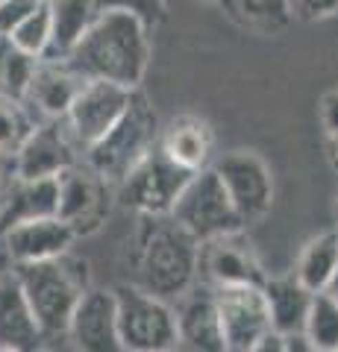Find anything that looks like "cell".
Returning <instances> with one entry per match:
<instances>
[{
    "label": "cell",
    "instance_id": "6da1fadb",
    "mask_svg": "<svg viewBox=\"0 0 338 352\" xmlns=\"http://www.w3.org/2000/svg\"><path fill=\"white\" fill-rule=\"evenodd\" d=\"M150 53H154L150 30L145 21L121 9H103L62 62L83 80H106L124 88H141Z\"/></svg>",
    "mask_w": 338,
    "mask_h": 352
},
{
    "label": "cell",
    "instance_id": "7a4b0ae2",
    "mask_svg": "<svg viewBox=\"0 0 338 352\" xmlns=\"http://www.w3.org/2000/svg\"><path fill=\"white\" fill-rule=\"evenodd\" d=\"M200 244L171 214H141L138 279L154 296H180L198 279Z\"/></svg>",
    "mask_w": 338,
    "mask_h": 352
},
{
    "label": "cell",
    "instance_id": "3957f363",
    "mask_svg": "<svg viewBox=\"0 0 338 352\" xmlns=\"http://www.w3.org/2000/svg\"><path fill=\"white\" fill-rule=\"evenodd\" d=\"M12 273L45 338L65 335L74 308L83 300V294L92 288L89 261L65 252V256L47 261L12 264Z\"/></svg>",
    "mask_w": 338,
    "mask_h": 352
},
{
    "label": "cell",
    "instance_id": "277c9868",
    "mask_svg": "<svg viewBox=\"0 0 338 352\" xmlns=\"http://www.w3.org/2000/svg\"><path fill=\"white\" fill-rule=\"evenodd\" d=\"M159 141V118L141 88L129 97L127 112L118 118V124L97 138L92 147H85V168H92L103 182L118 185L129 173V168L145 156Z\"/></svg>",
    "mask_w": 338,
    "mask_h": 352
},
{
    "label": "cell",
    "instance_id": "5b68a950",
    "mask_svg": "<svg viewBox=\"0 0 338 352\" xmlns=\"http://www.w3.org/2000/svg\"><path fill=\"white\" fill-rule=\"evenodd\" d=\"M115 314L124 352L177 349V311L138 285H115Z\"/></svg>",
    "mask_w": 338,
    "mask_h": 352
},
{
    "label": "cell",
    "instance_id": "8992f818",
    "mask_svg": "<svg viewBox=\"0 0 338 352\" xmlns=\"http://www.w3.org/2000/svg\"><path fill=\"white\" fill-rule=\"evenodd\" d=\"M168 214L198 244H206V241L230 235V232H244V220L238 217L233 200L226 197L221 179L212 170V164L198 170L185 182V188L180 191L177 203L171 206Z\"/></svg>",
    "mask_w": 338,
    "mask_h": 352
},
{
    "label": "cell",
    "instance_id": "52a82bcc",
    "mask_svg": "<svg viewBox=\"0 0 338 352\" xmlns=\"http://www.w3.org/2000/svg\"><path fill=\"white\" fill-rule=\"evenodd\" d=\"M191 176H194L191 170H185L177 162H171L156 141V144L129 168L124 179L118 182V194H121V200L127 206H133L138 214H168Z\"/></svg>",
    "mask_w": 338,
    "mask_h": 352
},
{
    "label": "cell",
    "instance_id": "ba28073f",
    "mask_svg": "<svg viewBox=\"0 0 338 352\" xmlns=\"http://www.w3.org/2000/svg\"><path fill=\"white\" fill-rule=\"evenodd\" d=\"M212 170L221 179L226 197L233 200L238 217L247 223L265 217L274 206V176L271 168L265 164V159L253 150H233L221 156Z\"/></svg>",
    "mask_w": 338,
    "mask_h": 352
},
{
    "label": "cell",
    "instance_id": "9c48e42d",
    "mask_svg": "<svg viewBox=\"0 0 338 352\" xmlns=\"http://www.w3.org/2000/svg\"><path fill=\"white\" fill-rule=\"evenodd\" d=\"M133 91L136 88H124L118 82L85 80L62 118L74 138V144L85 150V147H92L97 138H103L106 132L118 124V118L127 112Z\"/></svg>",
    "mask_w": 338,
    "mask_h": 352
},
{
    "label": "cell",
    "instance_id": "30bf717a",
    "mask_svg": "<svg viewBox=\"0 0 338 352\" xmlns=\"http://www.w3.org/2000/svg\"><path fill=\"white\" fill-rule=\"evenodd\" d=\"M77 144L62 118L36 120L27 138L12 153L18 179H50L77 164Z\"/></svg>",
    "mask_w": 338,
    "mask_h": 352
},
{
    "label": "cell",
    "instance_id": "8fae6325",
    "mask_svg": "<svg viewBox=\"0 0 338 352\" xmlns=\"http://www.w3.org/2000/svg\"><path fill=\"white\" fill-rule=\"evenodd\" d=\"M198 270L215 288H262L268 279L253 244L242 232H230L200 244Z\"/></svg>",
    "mask_w": 338,
    "mask_h": 352
},
{
    "label": "cell",
    "instance_id": "7c38bea8",
    "mask_svg": "<svg viewBox=\"0 0 338 352\" xmlns=\"http://www.w3.org/2000/svg\"><path fill=\"white\" fill-rule=\"evenodd\" d=\"M56 182H59L56 217L74 229V235L94 232L109 212V182H103L92 168H80V162L71 164L68 170H62Z\"/></svg>",
    "mask_w": 338,
    "mask_h": 352
},
{
    "label": "cell",
    "instance_id": "4fadbf2b",
    "mask_svg": "<svg viewBox=\"0 0 338 352\" xmlns=\"http://www.w3.org/2000/svg\"><path fill=\"white\" fill-rule=\"evenodd\" d=\"M212 296L230 352H244L262 335L274 332L262 288H215Z\"/></svg>",
    "mask_w": 338,
    "mask_h": 352
},
{
    "label": "cell",
    "instance_id": "5bb4252c",
    "mask_svg": "<svg viewBox=\"0 0 338 352\" xmlns=\"http://www.w3.org/2000/svg\"><path fill=\"white\" fill-rule=\"evenodd\" d=\"M65 335L71 338L77 352H124L112 288L85 291L77 308H74Z\"/></svg>",
    "mask_w": 338,
    "mask_h": 352
},
{
    "label": "cell",
    "instance_id": "9a60e30c",
    "mask_svg": "<svg viewBox=\"0 0 338 352\" xmlns=\"http://www.w3.org/2000/svg\"><path fill=\"white\" fill-rule=\"evenodd\" d=\"M74 229L59 217H32L24 223H15L0 232L9 264H32V261H47L71 252L74 244Z\"/></svg>",
    "mask_w": 338,
    "mask_h": 352
},
{
    "label": "cell",
    "instance_id": "2e32d148",
    "mask_svg": "<svg viewBox=\"0 0 338 352\" xmlns=\"http://www.w3.org/2000/svg\"><path fill=\"white\" fill-rule=\"evenodd\" d=\"M83 82V76L71 71L62 59H39V68L32 74V82L24 94V106L36 120L65 118Z\"/></svg>",
    "mask_w": 338,
    "mask_h": 352
},
{
    "label": "cell",
    "instance_id": "e0dca14e",
    "mask_svg": "<svg viewBox=\"0 0 338 352\" xmlns=\"http://www.w3.org/2000/svg\"><path fill=\"white\" fill-rule=\"evenodd\" d=\"M45 340L47 338L41 332L15 273H3L0 276V349L39 352Z\"/></svg>",
    "mask_w": 338,
    "mask_h": 352
},
{
    "label": "cell",
    "instance_id": "ac0fdd59",
    "mask_svg": "<svg viewBox=\"0 0 338 352\" xmlns=\"http://www.w3.org/2000/svg\"><path fill=\"white\" fill-rule=\"evenodd\" d=\"M159 147L171 162H177L180 168L198 173L212 164L215 132L198 115H180V118H173L165 129H159Z\"/></svg>",
    "mask_w": 338,
    "mask_h": 352
},
{
    "label": "cell",
    "instance_id": "d6986e66",
    "mask_svg": "<svg viewBox=\"0 0 338 352\" xmlns=\"http://www.w3.org/2000/svg\"><path fill=\"white\" fill-rule=\"evenodd\" d=\"M59 182L50 179H15L0 194V232L32 217H56Z\"/></svg>",
    "mask_w": 338,
    "mask_h": 352
},
{
    "label": "cell",
    "instance_id": "ffe728a7",
    "mask_svg": "<svg viewBox=\"0 0 338 352\" xmlns=\"http://www.w3.org/2000/svg\"><path fill=\"white\" fill-rule=\"evenodd\" d=\"M177 352H230L212 294H198L177 314Z\"/></svg>",
    "mask_w": 338,
    "mask_h": 352
},
{
    "label": "cell",
    "instance_id": "44dd1931",
    "mask_svg": "<svg viewBox=\"0 0 338 352\" xmlns=\"http://www.w3.org/2000/svg\"><path fill=\"white\" fill-rule=\"evenodd\" d=\"M262 296L268 305V317H271V329L277 335H291V332H303L309 314V302H312V291L303 288L297 276H268L262 285Z\"/></svg>",
    "mask_w": 338,
    "mask_h": 352
},
{
    "label": "cell",
    "instance_id": "7402d4cb",
    "mask_svg": "<svg viewBox=\"0 0 338 352\" xmlns=\"http://www.w3.org/2000/svg\"><path fill=\"white\" fill-rule=\"evenodd\" d=\"M50 12V47L45 59H65L97 15L94 0H45Z\"/></svg>",
    "mask_w": 338,
    "mask_h": 352
},
{
    "label": "cell",
    "instance_id": "603a6c76",
    "mask_svg": "<svg viewBox=\"0 0 338 352\" xmlns=\"http://www.w3.org/2000/svg\"><path fill=\"white\" fill-rule=\"evenodd\" d=\"M215 6L235 27L256 36H279L294 24L288 0H215Z\"/></svg>",
    "mask_w": 338,
    "mask_h": 352
},
{
    "label": "cell",
    "instance_id": "cb8c5ba5",
    "mask_svg": "<svg viewBox=\"0 0 338 352\" xmlns=\"http://www.w3.org/2000/svg\"><path fill=\"white\" fill-rule=\"evenodd\" d=\"M335 267H338V241H335V232H324L303 247L297 267H294V276H297L303 288L318 294L326 288Z\"/></svg>",
    "mask_w": 338,
    "mask_h": 352
},
{
    "label": "cell",
    "instance_id": "d4e9b609",
    "mask_svg": "<svg viewBox=\"0 0 338 352\" xmlns=\"http://www.w3.org/2000/svg\"><path fill=\"white\" fill-rule=\"evenodd\" d=\"M303 335L312 340L315 349H338V302L330 294H312Z\"/></svg>",
    "mask_w": 338,
    "mask_h": 352
},
{
    "label": "cell",
    "instance_id": "484cf974",
    "mask_svg": "<svg viewBox=\"0 0 338 352\" xmlns=\"http://www.w3.org/2000/svg\"><path fill=\"white\" fill-rule=\"evenodd\" d=\"M6 38H9L12 47L24 50V53H30V56H36V59H45L47 47H50V12H47L45 0H41L36 12L27 15Z\"/></svg>",
    "mask_w": 338,
    "mask_h": 352
},
{
    "label": "cell",
    "instance_id": "4316f807",
    "mask_svg": "<svg viewBox=\"0 0 338 352\" xmlns=\"http://www.w3.org/2000/svg\"><path fill=\"white\" fill-rule=\"evenodd\" d=\"M32 124H36V118L30 115L24 103L0 94V150L15 153L21 141L27 138V132L32 129Z\"/></svg>",
    "mask_w": 338,
    "mask_h": 352
},
{
    "label": "cell",
    "instance_id": "83f0119b",
    "mask_svg": "<svg viewBox=\"0 0 338 352\" xmlns=\"http://www.w3.org/2000/svg\"><path fill=\"white\" fill-rule=\"evenodd\" d=\"M97 12L103 9H121V12H133L136 18H141L147 24V30L159 27L168 15V3L165 0H94Z\"/></svg>",
    "mask_w": 338,
    "mask_h": 352
},
{
    "label": "cell",
    "instance_id": "f1b7e54d",
    "mask_svg": "<svg viewBox=\"0 0 338 352\" xmlns=\"http://www.w3.org/2000/svg\"><path fill=\"white\" fill-rule=\"evenodd\" d=\"M288 12L294 21L318 24V21L338 15V0H288Z\"/></svg>",
    "mask_w": 338,
    "mask_h": 352
},
{
    "label": "cell",
    "instance_id": "f546056e",
    "mask_svg": "<svg viewBox=\"0 0 338 352\" xmlns=\"http://www.w3.org/2000/svg\"><path fill=\"white\" fill-rule=\"evenodd\" d=\"M41 0H0V36H9L27 15L39 9Z\"/></svg>",
    "mask_w": 338,
    "mask_h": 352
},
{
    "label": "cell",
    "instance_id": "4dcf8cb0",
    "mask_svg": "<svg viewBox=\"0 0 338 352\" xmlns=\"http://www.w3.org/2000/svg\"><path fill=\"white\" fill-rule=\"evenodd\" d=\"M321 126L326 135H338V88H332V91H326L321 97Z\"/></svg>",
    "mask_w": 338,
    "mask_h": 352
},
{
    "label": "cell",
    "instance_id": "1f68e13d",
    "mask_svg": "<svg viewBox=\"0 0 338 352\" xmlns=\"http://www.w3.org/2000/svg\"><path fill=\"white\" fill-rule=\"evenodd\" d=\"M282 352H318V349L312 346V340L303 332H291L282 335Z\"/></svg>",
    "mask_w": 338,
    "mask_h": 352
},
{
    "label": "cell",
    "instance_id": "d6a6232c",
    "mask_svg": "<svg viewBox=\"0 0 338 352\" xmlns=\"http://www.w3.org/2000/svg\"><path fill=\"white\" fill-rule=\"evenodd\" d=\"M244 352H282V335L277 332H268V335H262L253 346H247Z\"/></svg>",
    "mask_w": 338,
    "mask_h": 352
},
{
    "label": "cell",
    "instance_id": "836d02e7",
    "mask_svg": "<svg viewBox=\"0 0 338 352\" xmlns=\"http://www.w3.org/2000/svg\"><path fill=\"white\" fill-rule=\"evenodd\" d=\"M15 179V162H12V153L0 150V194H3V188L9 182Z\"/></svg>",
    "mask_w": 338,
    "mask_h": 352
},
{
    "label": "cell",
    "instance_id": "e575fe53",
    "mask_svg": "<svg viewBox=\"0 0 338 352\" xmlns=\"http://www.w3.org/2000/svg\"><path fill=\"white\" fill-rule=\"evenodd\" d=\"M326 150H330V162L338 170V135H326Z\"/></svg>",
    "mask_w": 338,
    "mask_h": 352
},
{
    "label": "cell",
    "instance_id": "d590c367",
    "mask_svg": "<svg viewBox=\"0 0 338 352\" xmlns=\"http://www.w3.org/2000/svg\"><path fill=\"white\" fill-rule=\"evenodd\" d=\"M324 294H330L332 300L338 302V267H335V273L330 276V282H326V288H324Z\"/></svg>",
    "mask_w": 338,
    "mask_h": 352
},
{
    "label": "cell",
    "instance_id": "8d00e7d4",
    "mask_svg": "<svg viewBox=\"0 0 338 352\" xmlns=\"http://www.w3.org/2000/svg\"><path fill=\"white\" fill-rule=\"evenodd\" d=\"M9 270H12V264H9L6 250H3V244H0V276H3V273H9Z\"/></svg>",
    "mask_w": 338,
    "mask_h": 352
},
{
    "label": "cell",
    "instance_id": "74e56055",
    "mask_svg": "<svg viewBox=\"0 0 338 352\" xmlns=\"http://www.w3.org/2000/svg\"><path fill=\"white\" fill-rule=\"evenodd\" d=\"M318 352H338V349H318Z\"/></svg>",
    "mask_w": 338,
    "mask_h": 352
},
{
    "label": "cell",
    "instance_id": "f35d334b",
    "mask_svg": "<svg viewBox=\"0 0 338 352\" xmlns=\"http://www.w3.org/2000/svg\"><path fill=\"white\" fill-rule=\"evenodd\" d=\"M0 352H18V349H0Z\"/></svg>",
    "mask_w": 338,
    "mask_h": 352
},
{
    "label": "cell",
    "instance_id": "ab89813d",
    "mask_svg": "<svg viewBox=\"0 0 338 352\" xmlns=\"http://www.w3.org/2000/svg\"><path fill=\"white\" fill-rule=\"evenodd\" d=\"M203 3H215V0H203Z\"/></svg>",
    "mask_w": 338,
    "mask_h": 352
},
{
    "label": "cell",
    "instance_id": "60d3db41",
    "mask_svg": "<svg viewBox=\"0 0 338 352\" xmlns=\"http://www.w3.org/2000/svg\"><path fill=\"white\" fill-rule=\"evenodd\" d=\"M335 214H338V200H335Z\"/></svg>",
    "mask_w": 338,
    "mask_h": 352
},
{
    "label": "cell",
    "instance_id": "b9f144b4",
    "mask_svg": "<svg viewBox=\"0 0 338 352\" xmlns=\"http://www.w3.org/2000/svg\"><path fill=\"white\" fill-rule=\"evenodd\" d=\"M335 241H338V229H335Z\"/></svg>",
    "mask_w": 338,
    "mask_h": 352
},
{
    "label": "cell",
    "instance_id": "7bdbcfd3",
    "mask_svg": "<svg viewBox=\"0 0 338 352\" xmlns=\"http://www.w3.org/2000/svg\"><path fill=\"white\" fill-rule=\"evenodd\" d=\"M168 352H177V349H168Z\"/></svg>",
    "mask_w": 338,
    "mask_h": 352
}]
</instances>
